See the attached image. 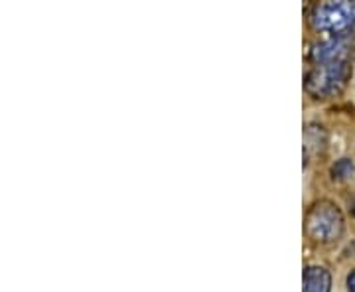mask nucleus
I'll list each match as a JSON object with an SVG mask.
<instances>
[{"label": "nucleus", "instance_id": "1", "mask_svg": "<svg viewBox=\"0 0 355 292\" xmlns=\"http://www.w3.org/2000/svg\"><path fill=\"white\" fill-rule=\"evenodd\" d=\"M352 77L349 60L314 64L306 76V91L316 99H328L340 95Z\"/></svg>", "mask_w": 355, "mask_h": 292}, {"label": "nucleus", "instance_id": "2", "mask_svg": "<svg viewBox=\"0 0 355 292\" xmlns=\"http://www.w3.org/2000/svg\"><path fill=\"white\" fill-rule=\"evenodd\" d=\"M304 231L308 239L316 243L338 241L343 233V216L340 207L328 200L314 203L306 214Z\"/></svg>", "mask_w": 355, "mask_h": 292}, {"label": "nucleus", "instance_id": "3", "mask_svg": "<svg viewBox=\"0 0 355 292\" xmlns=\"http://www.w3.org/2000/svg\"><path fill=\"white\" fill-rule=\"evenodd\" d=\"M312 24L318 32L331 38H345L355 28V0H328L318 4L312 12Z\"/></svg>", "mask_w": 355, "mask_h": 292}, {"label": "nucleus", "instance_id": "4", "mask_svg": "<svg viewBox=\"0 0 355 292\" xmlns=\"http://www.w3.org/2000/svg\"><path fill=\"white\" fill-rule=\"evenodd\" d=\"M352 44L347 38H328L314 46L310 51V58L314 64H324V62H340V60H349Z\"/></svg>", "mask_w": 355, "mask_h": 292}, {"label": "nucleus", "instance_id": "5", "mask_svg": "<svg viewBox=\"0 0 355 292\" xmlns=\"http://www.w3.org/2000/svg\"><path fill=\"white\" fill-rule=\"evenodd\" d=\"M331 275L324 267H308L304 270V292H330Z\"/></svg>", "mask_w": 355, "mask_h": 292}, {"label": "nucleus", "instance_id": "6", "mask_svg": "<svg viewBox=\"0 0 355 292\" xmlns=\"http://www.w3.org/2000/svg\"><path fill=\"white\" fill-rule=\"evenodd\" d=\"M352 174H354V164L347 158H343L342 162H338L334 168V178H349Z\"/></svg>", "mask_w": 355, "mask_h": 292}, {"label": "nucleus", "instance_id": "7", "mask_svg": "<svg viewBox=\"0 0 355 292\" xmlns=\"http://www.w3.org/2000/svg\"><path fill=\"white\" fill-rule=\"evenodd\" d=\"M347 289H349V292H355V270L347 277Z\"/></svg>", "mask_w": 355, "mask_h": 292}]
</instances>
